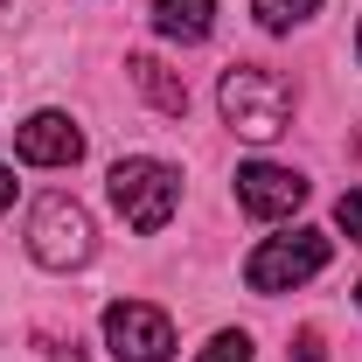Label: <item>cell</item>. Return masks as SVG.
I'll return each mask as SVG.
<instances>
[{
	"instance_id": "cell-1",
	"label": "cell",
	"mask_w": 362,
	"mask_h": 362,
	"mask_svg": "<svg viewBox=\"0 0 362 362\" xmlns=\"http://www.w3.org/2000/svg\"><path fill=\"white\" fill-rule=\"evenodd\" d=\"M216 112L244 139H279L293 126V84L279 70H265V63H230L223 84H216Z\"/></svg>"
},
{
	"instance_id": "cell-2",
	"label": "cell",
	"mask_w": 362,
	"mask_h": 362,
	"mask_svg": "<svg viewBox=\"0 0 362 362\" xmlns=\"http://www.w3.org/2000/svg\"><path fill=\"white\" fill-rule=\"evenodd\" d=\"M105 195H112V209H119L139 237H153V230H168V216H175V202H181V175L168 160L133 153V160H119V168L105 175Z\"/></svg>"
},
{
	"instance_id": "cell-3",
	"label": "cell",
	"mask_w": 362,
	"mask_h": 362,
	"mask_svg": "<svg viewBox=\"0 0 362 362\" xmlns=\"http://www.w3.org/2000/svg\"><path fill=\"white\" fill-rule=\"evenodd\" d=\"M90 251H98L90 209L77 195H42L35 216H28V258L49 272H77V265H90Z\"/></svg>"
},
{
	"instance_id": "cell-4",
	"label": "cell",
	"mask_w": 362,
	"mask_h": 362,
	"mask_svg": "<svg viewBox=\"0 0 362 362\" xmlns=\"http://www.w3.org/2000/svg\"><path fill=\"white\" fill-rule=\"evenodd\" d=\"M327 258H334V244H327L320 230L265 237V244L244 258V286H251V293H293V286H307L314 272H327Z\"/></svg>"
},
{
	"instance_id": "cell-5",
	"label": "cell",
	"mask_w": 362,
	"mask_h": 362,
	"mask_svg": "<svg viewBox=\"0 0 362 362\" xmlns=\"http://www.w3.org/2000/svg\"><path fill=\"white\" fill-rule=\"evenodd\" d=\"M105 349H112V362H168L175 356V320L146 300H112L105 307Z\"/></svg>"
},
{
	"instance_id": "cell-6",
	"label": "cell",
	"mask_w": 362,
	"mask_h": 362,
	"mask_svg": "<svg viewBox=\"0 0 362 362\" xmlns=\"http://www.w3.org/2000/svg\"><path fill=\"white\" fill-rule=\"evenodd\" d=\"M300 202H307V175H293L279 160H244L237 168V209L244 216L272 223V216H293Z\"/></svg>"
},
{
	"instance_id": "cell-7",
	"label": "cell",
	"mask_w": 362,
	"mask_h": 362,
	"mask_svg": "<svg viewBox=\"0 0 362 362\" xmlns=\"http://www.w3.org/2000/svg\"><path fill=\"white\" fill-rule=\"evenodd\" d=\"M14 153H21L28 168H77V160H84V133H77L70 112H35V119L14 133Z\"/></svg>"
},
{
	"instance_id": "cell-8",
	"label": "cell",
	"mask_w": 362,
	"mask_h": 362,
	"mask_svg": "<svg viewBox=\"0 0 362 362\" xmlns=\"http://www.w3.org/2000/svg\"><path fill=\"white\" fill-rule=\"evenodd\" d=\"M209 28H216V0H153V35L160 42H209Z\"/></svg>"
},
{
	"instance_id": "cell-9",
	"label": "cell",
	"mask_w": 362,
	"mask_h": 362,
	"mask_svg": "<svg viewBox=\"0 0 362 362\" xmlns=\"http://www.w3.org/2000/svg\"><path fill=\"white\" fill-rule=\"evenodd\" d=\"M126 77L146 90V105H153L160 119H188V84H181L160 56H126Z\"/></svg>"
},
{
	"instance_id": "cell-10",
	"label": "cell",
	"mask_w": 362,
	"mask_h": 362,
	"mask_svg": "<svg viewBox=\"0 0 362 362\" xmlns=\"http://www.w3.org/2000/svg\"><path fill=\"white\" fill-rule=\"evenodd\" d=\"M251 14H258V28H272V35H286V28L314 21V14H320V0H251Z\"/></svg>"
},
{
	"instance_id": "cell-11",
	"label": "cell",
	"mask_w": 362,
	"mask_h": 362,
	"mask_svg": "<svg viewBox=\"0 0 362 362\" xmlns=\"http://www.w3.org/2000/svg\"><path fill=\"white\" fill-rule=\"evenodd\" d=\"M195 362H251V334H237V327H223V334H216V341H209V349H202Z\"/></svg>"
},
{
	"instance_id": "cell-12",
	"label": "cell",
	"mask_w": 362,
	"mask_h": 362,
	"mask_svg": "<svg viewBox=\"0 0 362 362\" xmlns=\"http://www.w3.org/2000/svg\"><path fill=\"white\" fill-rule=\"evenodd\" d=\"M35 349H42L49 362H84V349H77V334H56V327H42V334H35Z\"/></svg>"
},
{
	"instance_id": "cell-13",
	"label": "cell",
	"mask_w": 362,
	"mask_h": 362,
	"mask_svg": "<svg viewBox=\"0 0 362 362\" xmlns=\"http://www.w3.org/2000/svg\"><path fill=\"white\" fill-rule=\"evenodd\" d=\"M334 223L349 230V244H362V188H349V195L334 202Z\"/></svg>"
},
{
	"instance_id": "cell-14",
	"label": "cell",
	"mask_w": 362,
	"mask_h": 362,
	"mask_svg": "<svg viewBox=\"0 0 362 362\" xmlns=\"http://www.w3.org/2000/svg\"><path fill=\"white\" fill-rule=\"evenodd\" d=\"M293 362H327V349H320L314 327H300V334H293Z\"/></svg>"
},
{
	"instance_id": "cell-15",
	"label": "cell",
	"mask_w": 362,
	"mask_h": 362,
	"mask_svg": "<svg viewBox=\"0 0 362 362\" xmlns=\"http://www.w3.org/2000/svg\"><path fill=\"white\" fill-rule=\"evenodd\" d=\"M14 209V168H0V216Z\"/></svg>"
},
{
	"instance_id": "cell-16",
	"label": "cell",
	"mask_w": 362,
	"mask_h": 362,
	"mask_svg": "<svg viewBox=\"0 0 362 362\" xmlns=\"http://www.w3.org/2000/svg\"><path fill=\"white\" fill-rule=\"evenodd\" d=\"M356 56H362V28H356Z\"/></svg>"
},
{
	"instance_id": "cell-17",
	"label": "cell",
	"mask_w": 362,
	"mask_h": 362,
	"mask_svg": "<svg viewBox=\"0 0 362 362\" xmlns=\"http://www.w3.org/2000/svg\"><path fill=\"white\" fill-rule=\"evenodd\" d=\"M356 160H362V139H356Z\"/></svg>"
},
{
	"instance_id": "cell-18",
	"label": "cell",
	"mask_w": 362,
	"mask_h": 362,
	"mask_svg": "<svg viewBox=\"0 0 362 362\" xmlns=\"http://www.w3.org/2000/svg\"><path fill=\"white\" fill-rule=\"evenodd\" d=\"M356 307H362V286H356Z\"/></svg>"
},
{
	"instance_id": "cell-19",
	"label": "cell",
	"mask_w": 362,
	"mask_h": 362,
	"mask_svg": "<svg viewBox=\"0 0 362 362\" xmlns=\"http://www.w3.org/2000/svg\"><path fill=\"white\" fill-rule=\"evenodd\" d=\"M0 7H7V0H0Z\"/></svg>"
}]
</instances>
